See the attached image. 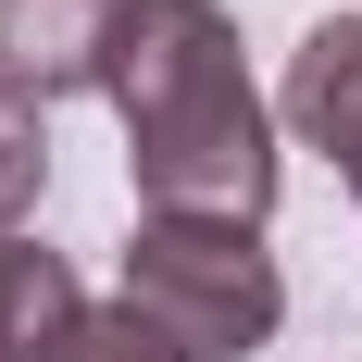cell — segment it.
<instances>
[{
	"mask_svg": "<svg viewBox=\"0 0 362 362\" xmlns=\"http://www.w3.org/2000/svg\"><path fill=\"white\" fill-rule=\"evenodd\" d=\"M350 200H362V175H350Z\"/></svg>",
	"mask_w": 362,
	"mask_h": 362,
	"instance_id": "cell-8",
	"label": "cell"
},
{
	"mask_svg": "<svg viewBox=\"0 0 362 362\" xmlns=\"http://www.w3.org/2000/svg\"><path fill=\"white\" fill-rule=\"evenodd\" d=\"M112 112H125V175L138 213H200V225H262L275 213V112L238 63L225 0H138L112 37Z\"/></svg>",
	"mask_w": 362,
	"mask_h": 362,
	"instance_id": "cell-1",
	"label": "cell"
},
{
	"mask_svg": "<svg viewBox=\"0 0 362 362\" xmlns=\"http://www.w3.org/2000/svg\"><path fill=\"white\" fill-rule=\"evenodd\" d=\"M288 138L325 150L337 187L362 175V13H325V25L288 50Z\"/></svg>",
	"mask_w": 362,
	"mask_h": 362,
	"instance_id": "cell-4",
	"label": "cell"
},
{
	"mask_svg": "<svg viewBox=\"0 0 362 362\" xmlns=\"http://www.w3.org/2000/svg\"><path fill=\"white\" fill-rule=\"evenodd\" d=\"M75 325H88L75 262L37 250V238H0V362H63Z\"/></svg>",
	"mask_w": 362,
	"mask_h": 362,
	"instance_id": "cell-5",
	"label": "cell"
},
{
	"mask_svg": "<svg viewBox=\"0 0 362 362\" xmlns=\"http://www.w3.org/2000/svg\"><path fill=\"white\" fill-rule=\"evenodd\" d=\"M37 187H50V100H25L0 75V238H25Z\"/></svg>",
	"mask_w": 362,
	"mask_h": 362,
	"instance_id": "cell-6",
	"label": "cell"
},
{
	"mask_svg": "<svg viewBox=\"0 0 362 362\" xmlns=\"http://www.w3.org/2000/svg\"><path fill=\"white\" fill-rule=\"evenodd\" d=\"M63 362H187L175 337H150L138 313H125V300H112V313H88V325H75V350Z\"/></svg>",
	"mask_w": 362,
	"mask_h": 362,
	"instance_id": "cell-7",
	"label": "cell"
},
{
	"mask_svg": "<svg viewBox=\"0 0 362 362\" xmlns=\"http://www.w3.org/2000/svg\"><path fill=\"white\" fill-rule=\"evenodd\" d=\"M125 313L175 337L187 362H250L288 325V275L262 250V225H200V213H138L125 238Z\"/></svg>",
	"mask_w": 362,
	"mask_h": 362,
	"instance_id": "cell-2",
	"label": "cell"
},
{
	"mask_svg": "<svg viewBox=\"0 0 362 362\" xmlns=\"http://www.w3.org/2000/svg\"><path fill=\"white\" fill-rule=\"evenodd\" d=\"M138 0H0V75L25 100H75V88H112V37H125Z\"/></svg>",
	"mask_w": 362,
	"mask_h": 362,
	"instance_id": "cell-3",
	"label": "cell"
}]
</instances>
